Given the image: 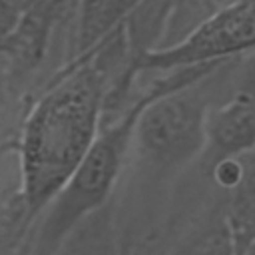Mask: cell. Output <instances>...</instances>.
Returning <instances> with one entry per match:
<instances>
[{"label":"cell","instance_id":"obj_2","mask_svg":"<svg viewBox=\"0 0 255 255\" xmlns=\"http://www.w3.org/2000/svg\"><path fill=\"white\" fill-rule=\"evenodd\" d=\"M217 64L145 74L151 78L147 82L137 78L131 100L120 112L104 116L98 135L82 161L76 165L54 199L30 223L20 255H52L82 221L106 207L120 183L133 128L143 106L163 92L197 80Z\"/></svg>","mask_w":255,"mask_h":255},{"label":"cell","instance_id":"obj_7","mask_svg":"<svg viewBox=\"0 0 255 255\" xmlns=\"http://www.w3.org/2000/svg\"><path fill=\"white\" fill-rule=\"evenodd\" d=\"M253 2L255 0H171L165 12L159 40L151 50L167 48L185 38L193 28L207 22L209 18L219 16L223 12L245 8Z\"/></svg>","mask_w":255,"mask_h":255},{"label":"cell","instance_id":"obj_6","mask_svg":"<svg viewBox=\"0 0 255 255\" xmlns=\"http://www.w3.org/2000/svg\"><path fill=\"white\" fill-rule=\"evenodd\" d=\"M126 18L124 0H76L72 18V60L98 48Z\"/></svg>","mask_w":255,"mask_h":255},{"label":"cell","instance_id":"obj_8","mask_svg":"<svg viewBox=\"0 0 255 255\" xmlns=\"http://www.w3.org/2000/svg\"><path fill=\"white\" fill-rule=\"evenodd\" d=\"M52 255H120L112 201L82 221Z\"/></svg>","mask_w":255,"mask_h":255},{"label":"cell","instance_id":"obj_9","mask_svg":"<svg viewBox=\"0 0 255 255\" xmlns=\"http://www.w3.org/2000/svg\"><path fill=\"white\" fill-rule=\"evenodd\" d=\"M74 4L76 0H44L42 8L46 16L56 24V26H72L74 18Z\"/></svg>","mask_w":255,"mask_h":255},{"label":"cell","instance_id":"obj_1","mask_svg":"<svg viewBox=\"0 0 255 255\" xmlns=\"http://www.w3.org/2000/svg\"><path fill=\"white\" fill-rule=\"evenodd\" d=\"M124 24L98 48L54 72L28 104L14 139L18 193L30 223L82 161L104 120L106 100L133 86Z\"/></svg>","mask_w":255,"mask_h":255},{"label":"cell","instance_id":"obj_3","mask_svg":"<svg viewBox=\"0 0 255 255\" xmlns=\"http://www.w3.org/2000/svg\"><path fill=\"white\" fill-rule=\"evenodd\" d=\"M255 147V52L219 62L209 72L203 149L191 169L209 181L223 161ZM211 183V181H209Z\"/></svg>","mask_w":255,"mask_h":255},{"label":"cell","instance_id":"obj_4","mask_svg":"<svg viewBox=\"0 0 255 255\" xmlns=\"http://www.w3.org/2000/svg\"><path fill=\"white\" fill-rule=\"evenodd\" d=\"M249 52H255V2L209 18L167 48L137 54L131 58L129 70L137 78L179 68L217 64Z\"/></svg>","mask_w":255,"mask_h":255},{"label":"cell","instance_id":"obj_5","mask_svg":"<svg viewBox=\"0 0 255 255\" xmlns=\"http://www.w3.org/2000/svg\"><path fill=\"white\" fill-rule=\"evenodd\" d=\"M225 205V199L211 203L163 255H235V239Z\"/></svg>","mask_w":255,"mask_h":255}]
</instances>
